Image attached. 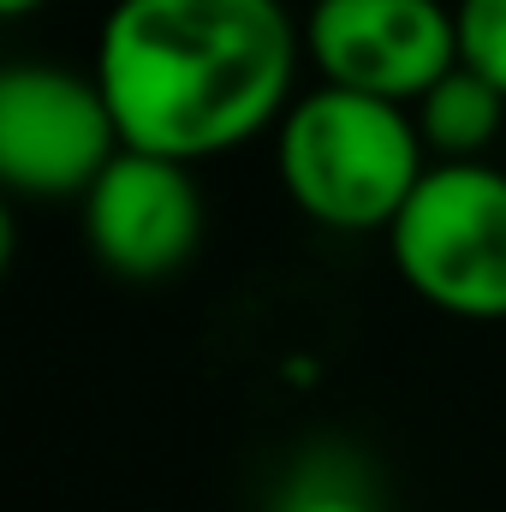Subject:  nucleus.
<instances>
[{
  "mask_svg": "<svg viewBox=\"0 0 506 512\" xmlns=\"http://www.w3.org/2000/svg\"><path fill=\"white\" fill-rule=\"evenodd\" d=\"M411 120L423 131V149L435 167L441 161H483L506 126V96L489 78H477L471 66H459L411 108Z\"/></svg>",
  "mask_w": 506,
  "mask_h": 512,
  "instance_id": "nucleus-7",
  "label": "nucleus"
},
{
  "mask_svg": "<svg viewBox=\"0 0 506 512\" xmlns=\"http://www.w3.org/2000/svg\"><path fill=\"white\" fill-rule=\"evenodd\" d=\"M42 6H48V0H0L6 18H30V12H42Z\"/></svg>",
  "mask_w": 506,
  "mask_h": 512,
  "instance_id": "nucleus-10",
  "label": "nucleus"
},
{
  "mask_svg": "<svg viewBox=\"0 0 506 512\" xmlns=\"http://www.w3.org/2000/svg\"><path fill=\"white\" fill-rule=\"evenodd\" d=\"M411 108L316 84L274 126V173L292 209L328 233H381L429 173Z\"/></svg>",
  "mask_w": 506,
  "mask_h": 512,
  "instance_id": "nucleus-2",
  "label": "nucleus"
},
{
  "mask_svg": "<svg viewBox=\"0 0 506 512\" xmlns=\"http://www.w3.org/2000/svg\"><path fill=\"white\" fill-rule=\"evenodd\" d=\"M304 24L286 0H114L96 30V84L137 155L215 161L286 120Z\"/></svg>",
  "mask_w": 506,
  "mask_h": 512,
  "instance_id": "nucleus-1",
  "label": "nucleus"
},
{
  "mask_svg": "<svg viewBox=\"0 0 506 512\" xmlns=\"http://www.w3.org/2000/svg\"><path fill=\"white\" fill-rule=\"evenodd\" d=\"M126 155L120 120L96 72L60 60H18L0 78V179L18 197L84 203V191Z\"/></svg>",
  "mask_w": 506,
  "mask_h": 512,
  "instance_id": "nucleus-4",
  "label": "nucleus"
},
{
  "mask_svg": "<svg viewBox=\"0 0 506 512\" xmlns=\"http://www.w3.org/2000/svg\"><path fill=\"white\" fill-rule=\"evenodd\" d=\"M393 274L453 322H506V167L441 161L387 227Z\"/></svg>",
  "mask_w": 506,
  "mask_h": 512,
  "instance_id": "nucleus-3",
  "label": "nucleus"
},
{
  "mask_svg": "<svg viewBox=\"0 0 506 512\" xmlns=\"http://www.w3.org/2000/svg\"><path fill=\"white\" fill-rule=\"evenodd\" d=\"M274 512H376V495H370L364 465H358L352 453L328 447V453L304 459V465L286 477Z\"/></svg>",
  "mask_w": 506,
  "mask_h": 512,
  "instance_id": "nucleus-8",
  "label": "nucleus"
},
{
  "mask_svg": "<svg viewBox=\"0 0 506 512\" xmlns=\"http://www.w3.org/2000/svg\"><path fill=\"white\" fill-rule=\"evenodd\" d=\"M90 256L120 280H167L203 245V185L185 161L126 149L78 203Z\"/></svg>",
  "mask_w": 506,
  "mask_h": 512,
  "instance_id": "nucleus-6",
  "label": "nucleus"
},
{
  "mask_svg": "<svg viewBox=\"0 0 506 512\" xmlns=\"http://www.w3.org/2000/svg\"><path fill=\"white\" fill-rule=\"evenodd\" d=\"M304 66L316 84L417 108L459 72V18L447 0H310Z\"/></svg>",
  "mask_w": 506,
  "mask_h": 512,
  "instance_id": "nucleus-5",
  "label": "nucleus"
},
{
  "mask_svg": "<svg viewBox=\"0 0 506 512\" xmlns=\"http://www.w3.org/2000/svg\"><path fill=\"white\" fill-rule=\"evenodd\" d=\"M453 18H459V66H471L506 96V0H453Z\"/></svg>",
  "mask_w": 506,
  "mask_h": 512,
  "instance_id": "nucleus-9",
  "label": "nucleus"
}]
</instances>
